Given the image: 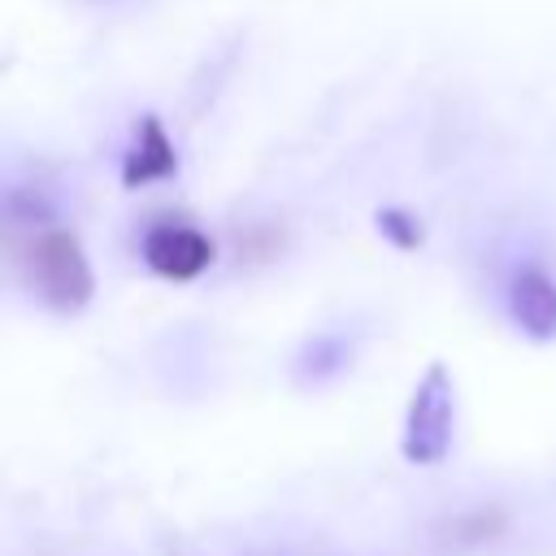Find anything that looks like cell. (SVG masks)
<instances>
[{
    "label": "cell",
    "instance_id": "cell-2",
    "mask_svg": "<svg viewBox=\"0 0 556 556\" xmlns=\"http://www.w3.org/2000/svg\"><path fill=\"white\" fill-rule=\"evenodd\" d=\"M456 430V391L447 365H426V374L413 387L408 421H404V456L413 465H439L452 452Z\"/></svg>",
    "mask_w": 556,
    "mask_h": 556
},
{
    "label": "cell",
    "instance_id": "cell-6",
    "mask_svg": "<svg viewBox=\"0 0 556 556\" xmlns=\"http://www.w3.org/2000/svg\"><path fill=\"white\" fill-rule=\"evenodd\" d=\"M378 230H382L395 248H404V252L421 248V222H417L413 213H404V208H382V213H378Z\"/></svg>",
    "mask_w": 556,
    "mask_h": 556
},
{
    "label": "cell",
    "instance_id": "cell-5",
    "mask_svg": "<svg viewBox=\"0 0 556 556\" xmlns=\"http://www.w3.org/2000/svg\"><path fill=\"white\" fill-rule=\"evenodd\" d=\"M178 169V152L161 126V117H139V130H135V148L126 152V165H122V182L126 187H143V182H161Z\"/></svg>",
    "mask_w": 556,
    "mask_h": 556
},
{
    "label": "cell",
    "instance_id": "cell-3",
    "mask_svg": "<svg viewBox=\"0 0 556 556\" xmlns=\"http://www.w3.org/2000/svg\"><path fill=\"white\" fill-rule=\"evenodd\" d=\"M213 256H217L213 239H208L204 230H195V226L169 222V226L148 230V239H143V261H148V269L161 274V278H169V282H191V278H200V274L213 265Z\"/></svg>",
    "mask_w": 556,
    "mask_h": 556
},
{
    "label": "cell",
    "instance_id": "cell-4",
    "mask_svg": "<svg viewBox=\"0 0 556 556\" xmlns=\"http://www.w3.org/2000/svg\"><path fill=\"white\" fill-rule=\"evenodd\" d=\"M508 313L521 334H530L534 343H552L556 339V282L539 265H521L508 282Z\"/></svg>",
    "mask_w": 556,
    "mask_h": 556
},
{
    "label": "cell",
    "instance_id": "cell-1",
    "mask_svg": "<svg viewBox=\"0 0 556 556\" xmlns=\"http://www.w3.org/2000/svg\"><path fill=\"white\" fill-rule=\"evenodd\" d=\"M26 274H30V287L39 291V300L56 313H78L96 291L87 252L74 230L35 235L26 248Z\"/></svg>",
    "mask_w": 556,
    "mask_h": 556
}]
</instances>
